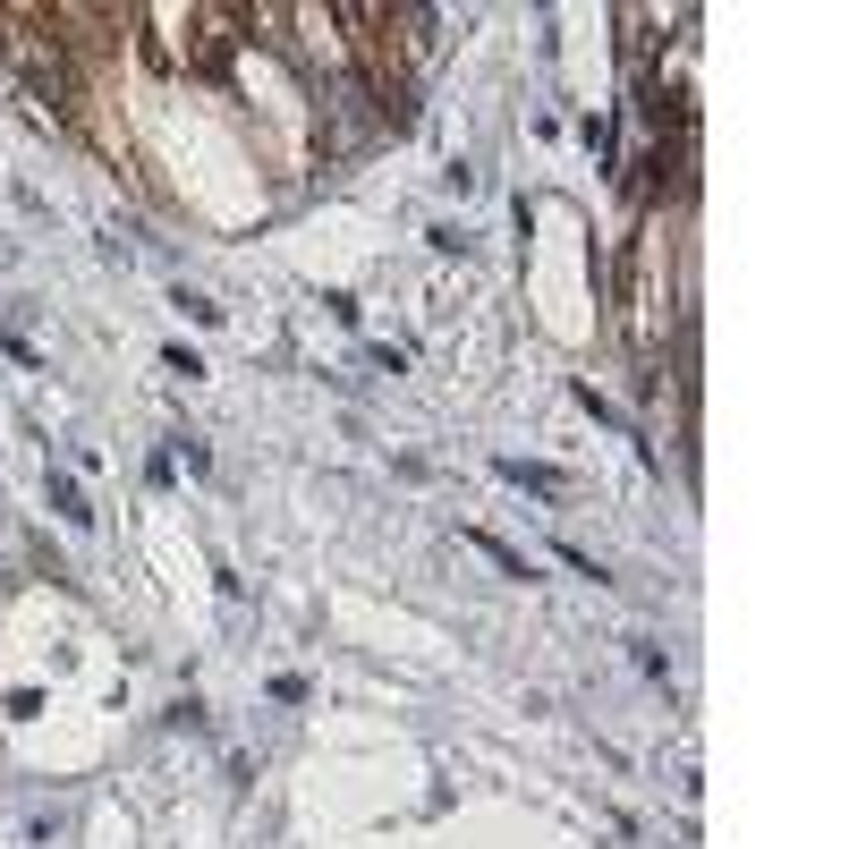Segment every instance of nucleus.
<instances>
[{
  "label": "nucleus",
  "instance_id": "nucleus-3",
  "mask_svg": "<svg viewBox=\"0 0 849 849\" xmlns=\"http://www.w3.org/2000/svg\"><path fill=\"white\" fill-rule=\"evenodd\" d=\"M467 544H476V553H493V561H501V569H510V578H527V561L510 553V544H493V535H467Z\"/></svg>",
  "mask_w": 849,
  "mask_h": 849
},
{
  "label": "nucleus",
  "instance_id": "nucleus-2",
  "mask_svg": "<svg viewBox=\"0 0 849 849\" xmlns=\"http://www.w3.org/2000/svg\"><path fill=\"white\" fill-rule=\"evenodd\" d=\"M52 510H60L68 527H86V519H94V510H86V493L68 485V476H52Z\"/></svg>",
  "mask_w": 849,
  "mask_h": 849
},
{
  "label": "nucleus",
  "instance_id": "nucleus-1",
  "mask_svg": "<svg viewBox=\"0 0 849 849\" xmlns=\"http://www.w3.org/2000/svg\"><path fill=\"white\" fill-rule=\"evenodd\" d=\"M501 476H510V485H527V493H561L553 467H527V459H501Z\"/></svg>",
  "mask_w": 849,
  "mask_h": 849
}]
</instances>
